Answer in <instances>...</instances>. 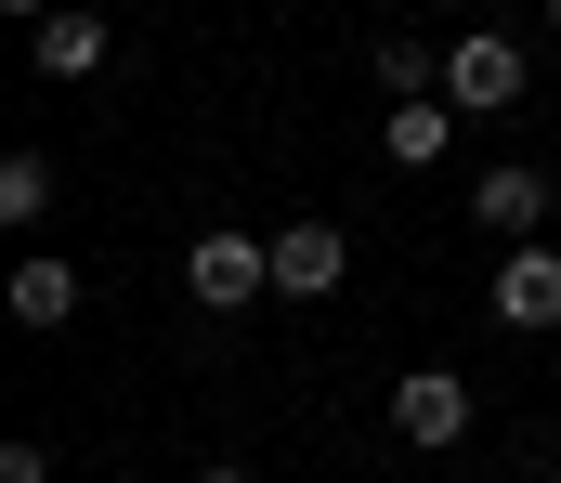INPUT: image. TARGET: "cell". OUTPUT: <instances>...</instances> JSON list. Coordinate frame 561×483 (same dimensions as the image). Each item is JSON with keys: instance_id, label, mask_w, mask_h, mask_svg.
Returning a JSON list of instances; mask_svg holds the SVG:
<instances>
[{"instance_id": "7", "label": "cell", "mask_w": 561, "mask_h": 483, "mask_svg": "<svg viewBox=\"0 0 561 483\" xmlns=\"http://www.w3.org/2000/svg\"><path fill=\"white\" fill-rule=\"evenodd\" d=\"M496 326H561V249L549 235H523V249H496Z\"/></svg>"}, {"instance_id": "12", "label": "cell", "mask_w": 561, "mask_h": 483, "mask_svg": "<svg viewBox=\"0 0 561 483\" xmlns=\"http://www.w3.org/2000/svg\"><path fill=\"white\" fill-rule=\"evenodd\" d=\"M0 483H53V445H26V432H13V445H0Z\"/></svg>"}, {"instance_id": "16", "label": "cell", "mask_w": 561, "mask_h": 483, "mask_svg": "<svg viewBox=\"0 0 561 483\" xmlns=\"http://www.w3.org/2000/svg\"><path fill=\"white\" fill-rule=\"evenodd\" d=\"M549 483H561V471H549Z\"/></svg>"}, {"instance_id": "10", "label": "cell", "mask_w": 561, "mask_h": 483, "mask_svg": "<svg viewBox=\"0 0 561 483\" xmlns=\"http://www.w3.org/2000/svg\"><path fill=\"white\" fill-rule=\"evenodd\" d=\"M366 66H379V92H392V105H431V92H444V39H419V26H392Z\"/></svg>"}, {"instance_id": "13", "label": "cell", "mask_w": 561, "mask_h": 483, "mask_svg": "<svg viewBox=\"0 0 561 483\" xmlns=\"http://www.w3.org/2000/svg\"><path fill=\"white\" fill-rule=\"evenodd\" d=\"M0 13H13V26H53V13H66V0H0Z\"/></svg>"}, {"instance_id": "4", "label": "cell", "mask_w": 561, "mask_h": 483, "mask_svg": "<svg viewBox=\"0 0 561 483\" xmlns=\"http://www.w3.org/2000/svg\"><path fill=\"white\" fill-rule=\"evenodd\" d=\"M340 275H353V235H340L327 209H287L275 222V301H327Z\"/></svg>"}, {"instance_id": "8", "label": "cell", "mask_w": 561, "mask_h": 483, "mask_svg": "<svg viewBox=\"0 0 561 483\" xmlns=\"http://www.w3.org/2000/svg\"><path fill=\"white\" fill-rule=\"evenodd\" d=\"M0 314L26 326V340H53V326L79 314V262H53V249H26V262H13V288H0Z\"/></svg>"}, {"instance_id": "9", "label": "cell", "mask_w": 561, "mask_h": 483, "mask_svg": "<svg viewBox=\"0 0 561 483\" xmlns=\"http://www.w3.org/2000/svg\"><path fill=\"white\" fill-rule=\"evenodd\" d=\"M53 196H66V170L39 158V145H13V158H0V222H13V235H39V222H53Z\"/></svg>"}, {"instance_id": "3", "label": "cell", "mask_w": 561, "mask_h": 483, "mask_svg": "<svg viewBox=\"0 0 561 483\" xmlns=\"http://www.w3.org/2000/svg\"><path fill=\"white\" fill-rule=\"evenodd\" d=\"M392 445H419V458H457L470 445V379L457 366H405L392 379Z\"/></svg>"}, {"instance_id": "1", "label": "cell", "mask_w": 561, "mask_h": 483, "mask_svg": "<svg viewBox=\"0 0 561 483\" xmlns=\"http://www.w3.org/2000/svg\"><path fill=\"white\" fill-rule=\"evenodd\" d=\"M183 301H196V314H249V301H275V235H249V222H196V235H183Z\"/></svg>"}, {"instance_id": "2", "label": "cell", "mask_w": 561, "mask_h": 483, "mask_svg": "<svg viewBox=\"0 0 561 483\" xmlns=\"http://www.w3.org/2000/svg\"><path fill=\"white\" fill-rule=\"evenodd\" d=\"M523 92H536V53H523L510 26H457V39H444V105H457V118H510Z\"/></svg>"}, {"instance_id": "14", "label": "cell", "mask_w": 561, "mask_h": 483, "mask_svg": "<svg viewBox=\"0 0 561 483\" xmlns=\"http://www.w3.org/2000/svg\"><path fill=\"white\" fill-rule=\"evenodd\" d=\"M196 483H262V471H249V458H209V471H196Z\"/></svg>"}, {"instance_id": "5", "label": "cell", "mask_w": 561, "mask_h": 483, "mask_svg": "<svg viewBox=\"0 0 561 483\" xmlns=\"http://www.w3.org/2000/svg\"><path fill=\"white\" fill-rule=\"evenodd\" d=\"M26 66H39L53 92H79V79H105V66H118V26H105L92 0H66L53 26H26Z\"/></svg>"}, {"instance_id": "11", "label": "cell", "mask_w": 561, "mask_h": 483, "mask_svg": "<svg viewBox=\"0 0 561 483\" xmlns=\"http://www.w3.org/2000/svg\"><path fill=\"white\" fill-rule=\"evenodd\" d=\"M379 145H392V170H444V145H457V105H444V92H431V105H392V131H379Z\"/></svg>"}, {"instance_id": "6", "label": "cell", "mask_w": 561, "mask_h": 483, "mask_svg": "<svg viewBox=\"0 0 561 483\" xmlns=\"http://www.w3.org/2000/svg\"><path fill=\"white\" fill-rule=\"evenodd\" d=\"M549 209H561V196H549V170H536V158H496L483 183H470V222H483V235H510V249H523V235H549Z\"/></svg>"}, {"instance_id": "15", "label": "cell", "mask_w": 561, "mask_h": 483, "mask_svg": "<svg viewBox=\"0 0 561 483\" xmlns=\"http://www.w3.org/2000/svg\"><path fill=\"white\" fill-rule=\"evenodd\" d=\"M536 26H549V39H561V0H536Z\"/></svg>"}]
</instances>
